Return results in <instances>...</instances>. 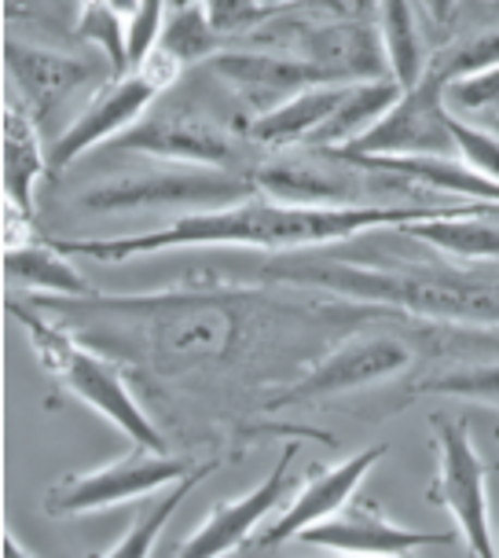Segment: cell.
<instances>
[{
    "label": "cell",
    "instance_id": "6da1fadb",
    "mask_svg": "<svg viewBox=\"0 0 499 558\" xmlns=\"http://www.w3.org/2000/svg\"><path fill=\"white\" fill-rule=\"evenodd\" d=\"M448 217H499L492 203L437 206V209H338V206H291L257 192L246 203L203 209V214H177L162 228H147L133 235L111 239H52L70 257H93L104 265H125L139 254L169 251H232L254 246L272 254L324 251V246L353 243L364 232L404 228L412 221H448Z\"/></svg>",
    "mask_w": 499,
    "mask_h": 558
},
{
    "label": "cell",
    "instance_id": "7a4b0ae2",
    "mask_svg": "<svg viewBox=\"0 0 499 558\" xmlns=\"http://www.w3.org/2000/svg\"><path fill=\"white\" fill-rule=\"evenodd\" d=\"M232 272L243 283H272L294 291H319L345 302L378 305L407 320L445 327H499V272H477L474 265H423L393 257H342L331 246L302 254H279L265 262L232 257Z\"/></svg>",
    "mask_w": 499,
    "mask_h": 558
},
{
    "label": "cell",
    "instance_id": "3957f363",
    "mask_svg": "<svg viewBox=\"0 0 499 558\" xmlns=\"http://www.w3.org/2000/svg\"><path fill=\"white\" fill-rule=\"evenodd\" d=\"M8 313L23 324L29 345L37 349L48 375H52L70 397H77V401L93 408L96 415H104L107 423L118 426L136 448H151V452L169 456L166 437L158 434L155 418L144 412L136 393L129 390L122 364H118L114 356L99 353V349L82 342L66 324L52 320L48 313H34L29 302H8Z\"/></svg>",
    "mask_w": 499,
    "mask_h": 558
},
{
    "label": "cell",
    "instance_id": "277c9868",
    "mask_svg": "<svg viewBox=\"0 0 499 558\" xmlns=\"http://www.w3.org/2000/svg\"><path fill=\"white\" fill-rule=\"evenodd\" d=\"M261 187L249 173L214 166H173L151 169V173H122L99 181L82 192L85 209L93 214H136V209H181V214H203L254 198Z\"/></svg>",
    "mask_w": 499,
    "mask_h": 558
},
{
    "label": "cell",
    "instance_id": "5b68a950",
    "mask_svg": "<svg viewBox=\"0 0 499 558\" xmlns=\"http://www.w3.org/2000/svg\"><path fill=\"white\" fill-rule=\"evenodd\" d=\"M375 324L345 335L342 345L327 349L302 378H294L291 386H279L276 393H268L261 401L265 412H279V408H291V404L327 401V397H345V393L367 390V386H378V383H389V378L404 375L418 356L415 335L412 331L397 335V331H386V327L372 331Z\"/></svg>",
    "mask_w": 499,
    "mask_h": 558
},
{
    "label": "cell",
    "instance_id": "8992f818",
    "mask_svg": "<svg viewBox=\"0 0 499 558\" xmlns=\"http://www.w3.org/2000/svg\"><path fill=\"white\" fill-rule=\"evenodd\" d=\"M181 74H184V66L173 63L162 48H155L133 74L114 77L111 85H99L96 93L88 96L85 111L70 118L63 133L48 144V169H66L85 151H93L99 144H111V140L129 133L139 118L151 111L155 99L162 96L169 85H177Z\"/></svg>",
    "mask_w": 499,
    "mask_h": 558
},
{
    "label": "cell",
    "instance_id": "52a82bcc",
    "mask_svg": "<svg viewBox=\"0 0 499 558\" xmlns=\"http://www.w3.org/2000/svg\"><path fill=\"white\" fill-rule=\"evenodd\" d=\"M246 144L249 140L239 136L235 125L217 122L203 107L173 104L162 107V111H147L129 133L111 140L107 151H133L173 166H214V169L249 173Z\"/></svg>",
    "mask_w": 499,
    "mask_h": 558
},
{
    "label": "cell",
    "instance_id": "ba28073f",
    "mask_svg": "<svg viewBox=\"0 0 499 558\" xmlns=\"http://www.w3.org/2000/svg\"><path fill=\"white\" fill-rule=\"evenodd\" d=\"M430 423L437 441V477L430 493H426V500L445 507L455 518V533L463 536V544L471 547L474 558H499L485 496L488 466L471 437V423L445 412H437Z\"/></svg>",
    "mask_w": 499,
    "mask_h": 558
},
{
    "label": "cell",
    "instance_id": "9c48e42d",
    "mask_svg": "<svg viewBox=\"0 0 499 558\" xmlns=\"http://www.w3.org/2000/svg\"><path fill=\"white\" fill-rule=\"evenodd\" d=\"M195 471L192 460L184 456H162L151 448H136V452L122 456V460L96 466L85 474H70L56 482L45 496L48 518H82L96 511H111L139 496L166 493V485L184 482Z\"/></svg>",
    "mask_w": 499,
    "mask_h": 558
},
{
    "label": "cell",
    "instance_id": "30bf717a",
    "mask_svg": "<svg viewBox=\"0 0 499 558\" xmlns=\"http://www.w3.org/2000/svg\"><path fill=\"white\" fill-rule=\"evenodd\" d=\"M279 41L287 45V56L305 59L319 70L327 85H356V82H382L389 74V59L378 37L375 19L338 15L324 23H283Z\"/></svg>",
    "mask_w": 499,
    "mask_h": 558
},
{
    "label": "cell",
    "instance_id": "8fae6325",
    "mask_svg": "<svg viewBox=\"0 0 499 558\" xmlns=\"http://www.w3.org/2000/svg\"><path fill=\"white\" fill-rule=\"evenodd\" d=\"M445 82L423 74V82L397 99L386 118L367 129L349 155H389V158H459L452 136V111L445 104Z\"/></svg>",
    "mask_w": 499,
    "mask_h": 558
},
{
    "label": "cell",
    "instance_id": "7c38bea8",
    "mask_svg": "<svg viewBox=\"0 0 499 558\" xmlns=\"http://www.w3.org/2000/svg\"><path fill=\"white\" fill-rule=\"evenodd\" d=\"M206 74L224 88V96L243 114V125L249 118H261L291 104L305 88L327 85L319 70L308 66L305 59L272 52V48H224L206 63Z\"/></svg>",
    "mask_w": 499,
    "mask_h": 558
},
{
    "label": "cell",
    "instance_id": "4fadbf2b",
    "mask_svg": "<svg viewBox=\"0 0 499 558\" xmlns=\"http://www.w3.org/2000/svg\"><path fill=\"white\" fill-rule=\"evenodd\" d=\"M4 70L8 85L19 88V107H26V114L41 125V133L48 129L52 140L59 136L56 118L66 111V104L96 85L93 63L56 48H37L19 37H4Z\"/></svg>",
    "mask_w": 499,
    "mask_h": 558
},
{
    "label": "cell",
    "instance_id": "5bb4252c",
    "mask_svg": "<svg viewBox=\"0 0 499 558\" xmlns=\"http://www.w3.org/2000/svg\"><path fill=\"white\" fill-rule=\"evenodd\" d=\"M308 547H327L345 558H404L415 547H434V544H455L459 533H423V530H404L393 525L382 511V504L372 496H353L342 511L327 522L313 525L297 536Z\"/></svg>",
    "mask_w": 499,
    "mask_h": 558
},
{
    "label": "cell",
    "instance_id": "9a60e30c",
    "mask_svg": "<svg viewBox=\"0 0 499 558\" xmlns=\"http://www.w3.org/2000/svg\"><path fill=\"white\" fill-rule=\"evenodd\" d=\"M294 456H297V445L291 441L261 485H254L249 493L235 496V500H221L209 507L206 522L198 525L195 533L184 536L177 558H228V555L243 551L257 525H261L268 514H276V507L283 504L287 485H291Z\"/></svg>",
    "mask_w": 499,
    "mask_h": 558
},
{
    "label": "cell",
    "instance_id": "2e32d148",
    "mask_svg": "<svg viewBox=\"0 0 499 558\" xmlns=\"http://www.w3.org/2000/svg\"><path fill=\"white\" fill-rule=\"evenodd\" d=\"M386 452H389V445H372V448H361V452L349 456L342 463L313 471L308 482L302 485V493L291 500V507H287V511L261 533L257 547H279V544L294 541V536H302L305 530H313V525L327 522V518H334L349 500H353L367 471H372Z\"/></svg>",
    "mask_w": 499,
    "mask_h": 558
},
{
    "label": "cell",
    "instance_id": "e0dca14e",
    "mask_svg": "<svg viewBox=\"0 0 499 558\" xmlns=\"http://www.w3.org/2000/svg\"><path fill=\"white\" fill-rule=\"evenodd\" d=\"M345 85H316L294 96L291 104L276 107L261 118H249L243 125V140L254 147H268V151H287V147H305L316 136V129L334 114L342 104Z\"/></svg>",
    "mask_w": 499,
    "mask_h": 558
},
{
    "label": "cell",
    "instance_id": "ac0fdd59",
    "mask_svg": "<svg viewBox=\"0 0 499 558\" xmlns=\"http://www.w3.org/2000/svg\"><path fill=\"white\" fill-rule=\"evenodd\" d=\"M41 136V125L26 114V107L4 104V198L23 221H34V192L48 169Z\"/></svg>",
    "mask_w": 499,
    "mask_h": 558
},
{
    "label": "cell",
    "instance_id": "d6986e66",
    "mask_svg": "<svg viewBox=\"0 0 499 558\" xmlns=\"http://www.w3.org/2000/svg\"><path fill=\"white\" fill-rule=\"evenodd\" d=\"M4 276L19 287H29L41 298H88L96 287L70 265V254L59 251L56 243H34L19 239L4 251Z\"/></svg>",
    "mask_w": 499,
    "mask_h": 558
},
{
    "label": "cell",
    "instance_id": "ffe728a7",
    "mask_svg": "<svg viewBox=\"0 0 499 558\" xmlns=\"http://www.w3.org/2000/svg\"><path fill=\"white\" fill-rule=\"evenodd\" d=\"M418 0H375V26L382 37L389 74L404 88H415L430 66V45H426L423 23H418Z\"/></svg>",
    "mask_w": 499,
    "mask_h": 558
},
{
    "label": "cell",
    "instance_id": "44dd1931",
    "mask_svg": "<svg viewBox=\"0 0 499 558\" xmlns=\"http://www.w3.org/2000/svg\"><path fill=\"white\" fill-rule=\"evenodd\" d=\"M401 96H404V88L397 85L393 77L345 85L342 104L334 107V114L316 129V136L308 140L305 147H316V151H342V147L356 144L378 118H386L389 107H393Z\"/></svg>",
    "mask_w": 499,
    "mask_h": 558
},
{
    "label": "cell",
    "instance_id": "7402d4cb",
    "mask_svg": "<svg viewBox=\"0 0 499 558\" xmlns=\"http://www.w3.org/2000/svg\"><path fill=\"white\" fill-rule=\"evenodd\" d=\"M404 239L430 246L459 265H499V217H448V221H412L397 228Z\"/></svg>",
    "mask_w": 499,
    "mask_h": 558
},
{
    "label": "cell",
    "instance_id": "603a6c76",
    "mask_svg": "<svg viewBox=\"0 0 499 558\" xmlns=\"http://www.w3.org/2000/svg\"><path fill=\"white\" fill-rule=\"evenodd\" d=\"M214 471H217V460L198 463L195 471L184 477V482H177L173 488H169V493L158 496V500L147 507V511L139 514L133 525H129V530L122 533V541L111 544L107 551L93 555V558H151L158 536H162V530L169 525V518L177 514V507H181L187 500V493H192L195 485H203Z\"/></svg>",
    "mask_w": 499,
    "mask_h": 558
},
{
    "label": "cell",
    "instance_id": "cb8c5ba5",
    "mask_svg": "<svg viewBox=\"0 0 499 558\" xmlns=\"http://www.w3.org/2000/svg\"><path fill=\"white\" fill-rule=\"evenodd\" d=\"M158 48H162L173 63H181L187 70V66H206L214 56H221L224 37L209 26L203 4H177L173 15L166 19Z\"/></svg>",
    "mask_w": 499,
    "mask_h": 558
},
{
    "label": "cell",
    "instance_id": "d4e9b609",
    "mask_svg": "<svg viewBox=\"0 0 499 558\" xmlns=\"http://www.w3.org/2000/svg\"><path fill=\"white\" fill-rule=\"evenodd\" d=\"M407 393L418 397H452V401H474V404H488L499 408V361L488 364H459L448 367V372L426 375L418 383L407 386Z\"/></svg>",
    "mask_w": 499,
    "mask_h": 558
},
{
    "label": "cell",
    "instance_id": "484cf974",
    "mask_svg": "<svg viewBox=\"0 0 499 558\" xmlns=\"http://www.w3.org/2000/svg\"><path fill=\"white\" fill-rule=\"evenodd\" d=\"M74 37L96 45L114 77L129 74V23L111 0H85L82 15L74 23Z\"/></svg>",
    "mask_w": 499,
    "mask_h": 558
},
{
    "label": "cell",
    "instance_id": "4316f807",
    "mask_svg": "<svg viewBox=\"0 0 499 558\" xmlns=\"http://www.w3.org/2000/svg\"><path fill=\"white\" fill-rule=\"evenodd\" d=\"M445 104L463 122L499 133V66L452 82L445 88Z\"/></svg>",
    "mask_w": 499,
    "mask_h": 558
},
{
    "label": "cell",
    "instance_id": "83f0119b",
    "mask_svg": "<svg viewBox=\"0 0 499 558\" xmlns=\"http://www.w3.org/2000/svg\"><path fill=\"white\" fill-rule=\"evenodd\" d=\"M492 66H499V29H488V34H474V37H463V41L437 48L426 74H437L445 85H452L459 77L482 74V70H492Z\"/></svg>",
    "mask_w": 499,
    "mask_h": 558
},
{
    "label": "cell",
    "instance_id": "f1b7e54d",
    "mask_svg": "<svg viewBox=\"0 0 499 558\" xmlns=\"http://www.w3.org/2000/svg\"><path fill=\"white\" fill-rule=\"evenodd\" d=\"M203 12L209 19V26L232 41V37H246L254 29H261L265 23H272L276 12H268L261 0H198Z\"/></svg>",
    "mask_w": 499,
    "mask_h": 558
},
{
    "label": "cell",
    "instance_id": "f546056e",
    "mask_svg": "<svg viewBox=\"0 0 499 558\" xmlns=\"http://www.w3.org/2000/svg\"><path fill=\"white\" fill-rule=\"evenodd\" d=\"M452 136H455L459 162L471 166L474 173L488 177V181H499V133H492V129H477L452 114Z\"/></svg>",
    "mask_w": 499,
    "mask_h": 558
},
{
    "label": "cell",
    "instance_id": "4dcf8cb0",
    "mask_svg": "<svg viewBox=\"0 0 499 558\" xmlns=\"http://www.w3.org/2000/svg\"><path fill=\"white\" fill-rule=\"evenodd\" d=\"M166 29V0H136V12L129 19V74L155 52Z\"/></svg>",
    "mask_w": 499,
    "mask_h": 558
},
{
    "label": "cell",
    "instance_id": "1f68e13d",
    "mask_svg": "<svg viewBox=\"0 0 499 558\" xmlns=\"http://www.w3.org/2000/svg\"><path fill=\"white\" fill-rule=\"evenodd\" d=\"M297 8L302 12H313V15H349V8H345V0H297Z\"/></svg>",
    "mask_w": 499,
    "mask_h": 558
},
{
    "label": "cell",
    "instance_id": "d6a6232c",
    "mask_svg": "<svg viewBox=\"0 0 499 558\" xmlns=\"http://www.w3.org/2000/svg\"><path fill=\"white\" fill-rule=\"evenodd\" d=\"M45 4L52 8L56 19H63V23H70V19H74V23H77V15H82L85 0H45Z\"/></svg>",
    "mask_w": 499,
    "mask_h": 558
},
{
    "label": "cell",
    "instance_id": "836d02e7",
    "mask_svg": "<svg viewBox=\"0 0 499 558\" xmlns=\"http://www.w3.org/2000/svg\"><path fill=\"white\" fill-rule=\"evenodd\" d=\"M0 555H4V558H37V555L29 551V547H26L23 541H15L12 533H4V544H0Z\"/></svg>",
    "mask_w": 499,
    "mask_h": 558
},
{
    "label": "cell",
    "instance_id": "e575fe53",
    "mask_svg": "<svg viewBox=\"0 0 499 558\" xmlns=\"http://www.w3.org/2000/svg\"><path fill=\"white\" fill-rule=\"evenodd\" d=\"M455 4H459V0H430V15L437 19V23H448L452 12H455Z\"/></svg>",
    "mask_w": 499,
    "mask_h": 558
},
{
    "label": "cell",
    "instance_id": "d590c367",
    "mask_svg": "<svg viewBox=\"0 0 499 558\" xmlns=\"http://www.w3.org/2000/svg\"><path fill=\"white\" fill-rule=\"evenodd\" d=\"M349 15H361V19H375V0H345Z\"/></svg>",
    "mask_w": 499,
    "mask_h": 558
},
{
    "label": "cell",
    "instance_id": "8d00e7d4",
    "mask_svg": "<svg viewBox=\"0 0 499 558\" xmlns=\"http://www.w3.org/2000/svg\"><path fill=\"white\" fill-rule=\"evenodd\" d=\"M261 4L268 8V12H279V8H291V4H297V0H261Z\"/></svg>",
    "mask_w": 499,
    "mask_h": 558
},
{
    "label": "cell",
    "instance_id": "74e56055",
    "mask_svg": "<svg viewBox=\"0 0 499 558\" xmlns=\"http://www.w3.org/2000/svg\"><path fill=\"white\" fill-rule=\"evenodd\" d=\"M418 4H423V8H426V12H430V0H418Z\"/></svg>",
    "mask_w": 499,
    "mask_h": 558
},
{
    "label": "cell",
    "instance_id": "f35d334b",
    "mask_svg": "<svg viewBox=\"0 0 499 558\" xmlns=\"http://www.w3.org/2000/svg\"><path fill=\"white\" fill-rule=\"evenodd\" d=\"M342 558H345V555H342Z\"/></svg>",
    "mask_w": 499,
    "mask_h": 558
}]
</instances>
